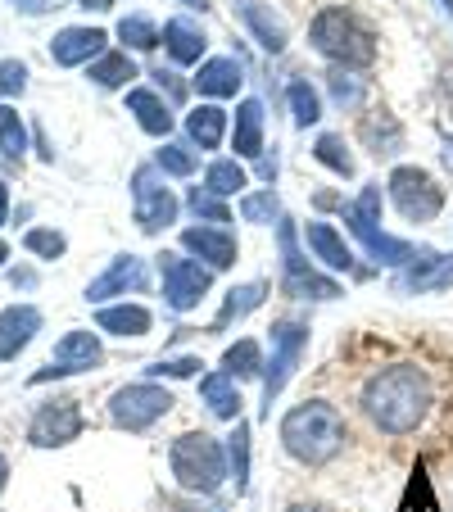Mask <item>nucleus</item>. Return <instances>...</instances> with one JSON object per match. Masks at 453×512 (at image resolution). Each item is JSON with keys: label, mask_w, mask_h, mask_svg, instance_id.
<instances>
[{"label": "nucleus", "mask_w": 453, "mask_h": 512, "mask_svg": "<svg viewBox=\"0 0 453 512\" xmlns=\"http://www.w3.org/2000/svg\"><path fill=\"white\" fill-rule=\"evenodd\" d=\"M435 404V390L426 368L417 363H390V368L372 372L363 386V413L381 435H413L426 422Z\"/></svg>", "instance_id": "obj_1"}, {"label": "nucleus", "mask_w": 453, "mask_h": 512, "mask_svg": "<svg viewBox=\"0 0 453 512\" xmlns=\"http://www.w3.org/2000/svg\"><path fill=\"white\" fill-rule=\"evenodd\" d=\"M345 440H349L345 417L327 399H304V404H295L281 417V445L304 467H327L345 449Z\"/></svg>", "instance_id": "obj_2"}, {"label": "nucleus", "mask_w": 453, "mask_h": 512, "mask_svg": "<svg viewBox=\"0 0 453 512\" xmlns=\"http://www.w3.org/2000/svg\"><path fill=\"white\" fill-rule=\"evenodd\" d=\"M309 46L336 68H372L376 64V32L345 5H327L309 23Z\"/></svg>", "instance_id": "obj_3"}, {"label": "nucleus", "mask_w": 453, "mask_h": 512, "mask_svg": "<svg viewBox=\"0 0 453 512\" xmlns=\"http://www.w3.org/2000/svg\"><path fill=\"white\" fill-rule=\"evenodd\" d=\"M168 467H173L177 485L191 494H213L227 481V449L213 440L209 431H186L168 449Z\"/></svg>", "instance_id": "obj_4"}, {"label": "nucleus", "mask_w": 453, "mask_h": 512, "mask_svg": "<svg viewBox=\"0 0 453 512\" xmlns=\"http://www.w3.org/2000/svg\"><path fill=\"white\" fill-rule=\"evenodd\" d=\"M381 186H363V195H358L354 204H345V223H349V232L363 241V250L372 254L376 263H386V268H404V263H417L422 254H417V245H408V241H395V236H386L381 232Z\"/></svg>", "instance_id": "obj_5"}, {"label": "nucleus", "mask_w": 453, "mask_h": 512, "mask_svg": "<svg viewBox=\"0 0 453 512\" xmlns=\"http://www.w3.org/2000/svg\"><path fill=\"white\" fill-rule=\"evenodd\" d=\"M272 358L263 363V413L272 417V399L286 390V381L295 377L299 358H304V349H309V327L295 318H281L272 322Z\"/></svg>", "instance_id": "obj_6"}, {"label": "nucleus", "mask_w": 453, "mask_h": 512, "mask_svg": "<svg viewBox=\"0 0 453 512\" xmlns=\"http://www.w3.org/2000/svg\"><path fill=\"white\" fill-rule=\"evenodd\" d=\"M277 236H281V290L290 300H336L340 286L331 277H322L318 268H309V259L299 254V236L290 218L277 223Z\"/></svg>", "instance_id": "obj_7"}, {"label": "nucleus", "mask_w": 453, "mask_h": 512, "mask_svg": "<svg viewBox=\"0 0 453 512\" xmlns=\"http://www.w3.org/2000/svg\"><path fill=\"white\" fill-rule=\"evenodd\" d=\"M390 200H395V209L404 213L408 223H431V218H440L444 209V186L435 182L426 168L417 164H399L395 173H390Z\"/></svg>", "instance_id": "obj_8"}, {"label": "nucleus", "mask_w": 453, "mask_h": 512, "mask_svg": "<svg viewBox=\"0 0 453 512\" xmlns=\"http://www.w3.org/2000/svg\"><path fill=\"white\" fill-rule=\"evenodd\" d=\"M177 195L164 186V173L155 164H141L132 173V213H136V227L141 232H164V227L177 223Z\"/></svg>", "instance_id": "obj_9"}, {"label": "nucleus", "mask_w": 453, "mask_h": 512, "mask_svg": "<svg viewBox=\"0 0 453 512\" xmlns=\"http://www.w3.org/2000/svg\"><path fill=\"white\" fill-rule=\"evenodd\" d=\"M159 277H164L168 309H177V313L200 309V300L209 295V286H213V272L204 268V263L182 259V254H173V250L159 254Z\"/></svg>", "instance_id": "obj_10"}, {"label": "nucleus", "mask_w": 453, "mask_h": 512, "mask_svg": "<svg viewBox=\"0 0 453 512\" xmlns=\"http://www.w3.org/2000/svg\"><path fill=\"white\" fill-rule=\"evenodd\" d=\"M173 408V395L155 381H136V386H123L114 399H109V417H114L123 431H150L159 417Z\"/></svg>", "instance_id": "obj_11"}, {"label": "nucleus", "mask_w": 453, "mask_h": 512, "mask_svg": "<svg viewBox=\"0 0 453 512\" xmlns=\"http://www.w3.org/2000/svg\"><path fill=\"white\" fill-rule=\"evenodd\" d=\"M82 435V408L78 399H55L46 404L28 426V440L37 449H55V445H68V440H78Z\"/></svg>", "instance_id": "obj_12"}, {"label": "nucleus", "mask_w": 453, "mask_h": 512, "mask_svg": "<svg viewBox=\"0 0 453 512\" xmlns=\"http://www.w3.org/2000/svg\"><path fill=\"white\" fill-rule=\"evenodd\" d=\"M100 358H105V349H100V340L91 336V331H68V336L55 345L50 363H46V368H41L32 381L41 386V381H50V377H73V372L96 368Z\"/></svg>", "instance_id": "obj_13"}, {"label": "nucleus", "mask_w": 453, "mask_h": 512, "mask_svg": "<svg viewBox=\"0 0 453 512\" xmlns=\"http://www.w3.org/2000/svg\"><path fill=\"white\" fill-rule=\"evenodd\" d=\"M182 250H191L195 259H204V268L209 272H227L236 263V254H241V245H236V236L227 232V227H186L182 232Z\"/></svg>", "instance_id": "obj_14"}, {"label": "nucleus", "mask_w": 453, "mask_h": 512, "mask_svg": "<svg viewBox=\"0 0 453 512\" xmlns=\"http://www.w3.org/2000/svg\"><path fill=\"white\" fill-rule=\"evenodd\" d=\"M150 286V277H145V263L136 259V254H118L114 263H109L105 277H96L87 286V300L91 304H105L109 295H127V290H145Z\"/></svg>", "instance_id": "obj_15"}, {"label": "nucleus", "mask_w": 453, "mask_h": 512, "mask_svg": "<svg viewBox=\"0 0 453 512\" xmlns=\"http://www.w3.org/2000/svg\"><path fill=\"white\" fill-rule=\"evenodd\" d=\"M105 32L100 28H64L55 41H50V59L64 68H78V64H91V59L105 55Z\"/></svg>", "instance_id": "obj_16"}, {"label": "nucleus", "mask_w": 453, "mask_h": 512, "mask_svg": "<svg viewBox=\"0 0 453 512\" xmlns=\"http://www.w3.org/2000/svg\"><path fill=\"white\" fill-rule=\"evenodd\" d=\"M395 286L404 290V295L449 290V286H453V254H422L417 263H408V272H399Z\"/></svg>", "instance_id": "obj_17"}, {"label": "nucleus", "mask_w": 453, "mask_h": 512, "mask_svg": "<svg viewBox=\"0 0 453 512\" xmlns=\"http://www.w3.org/2000/svg\"><path fill=\"white\" fill-rule=\"evenodd\" d=\"M37 331H41V313L32 304H14V309L0 313V363L19 358V349H28Z\"/></svg>", "instance_id": "obj_18"}, {"label": "nucleus", "mask_w": 453, "mask_h": 512, "mask_svg": "<svg viewBox=\"0 0 453 512\" xmlns=\"http://www.w3.org/2000/svg\"><path fill=\"white\" fill-rule=\"evenodd\" d=\"M358 141H363L376 159H390L404 150V127H399L395 114H386V109H367V114L358 118Z\"/></svg>", "instance_id": "obj_19"}, {"label": "nucleus", "mask_w": 453, "mask_h": 512, "mask_svg": "<svg viewBox=\"0 0 453 512\" xmlns=\"http://www.w3.org/2000/svg\"><path fill=\"white\" fill-rule=\"evenodd\" d=\"M236 14L245 19V28L254 32V41H259L268 55H281V50H286V41H290L286 23H281L272 10H263L259 0H236Z\"/></svg>", "instance_id": "obj_20"}, {"label": "nucleus", "mask_w": 453, "mask_h": 512, "mask_svg": "<svg viewBox=\"0 0 453 512\" xmlns=\"http://www.w3.org/2000/svg\"><path fill=\"white\" fill-rule=\"evenodd\" d=\"M241 64L236 59H204L200 73H195V91L204 100H232L241 91Z\"/></svg>", "instance_id": "obj_21"}, {"label": "nucleus", "mask_w": 453, "mask_h": 512, "mask_svg": "<svg viewBox=\"0 0 453 512\" xmlns=\"http://www.w3.org/2000/svg\"><path fill=\"white\" fill-rule=\"evenodd\" d=\"M127 109L136 114L141 132H150V136H168V132H173V109H168V100L159 96V91L132 87V91H127Z\"/></svg>", "instance_id": "obj_22"}, {"label": "nucleus", "mask_w": 453, "mask_h": 512, "mask_svg": "<svg viewBox=\"0 0 453 512\" xmlns=\"http://www.w3.org/2000/svg\"><path fill=\"white\" fill-rule=\"evenodd\" d=\"M164 46H168V55H173V64H200L209 37H204V28L191 23V19H168L164 23Z\"/></svg>", "instance_id": "obj_23"}, {"label": "nucleus", "mask_w": 453, "mask_h": 512, "mask_svg": "<svg viewBox=\"0 0 453 512\" xmlns=\"http://www.w3.org/2000/svg\"><path fill=\"white\" fill-rule=\"evenodd\" d=\"M232 150H236V159H259L263 155V105L259 100H241V109H236Z\"/></svg>", "instance_id": "obj_24"}, {"label": "nucleus", "mask_w": 453, "mask_h": 512, "mask_svg": "<svg viewBox=\"0 0 453 512\" xmlns=\"http://www.w3.org/2000/svg\"><path fill=\"white\" fill-rule=\"evenodd\" d=\"M304 245H309V250L318 254L327 268H336V272L354 268V250H349L345 236H340L331 223H309V227H304Z\"/></svg>", "instance_id": "obj_25"}, {"label": "nucleus", "mask_w": 453, "mask_h": 512, "mask_svg": "<svg viewBox=\"0 0 453 512\" xmlns=\"http://www.w3.org/2000/svg\"><path fill=\"white\" fill-rule=\"evenodd\" d=\"M186 136H191L195 150H218L227 141V109L218 105H195L186 114Z\"/></svg>", "instance_id": "obj_26"}, {"label": "nucleus", "mask_w": 453, "mask_h": 512, "mask_svg": "<svg viewBox=\"0 0 453 512\" xmlns=\"http://www.w3.org/2000/svg\"><path fill=\"white\" fill-rule=\"evenodd\" d=\"M200 399L209 404L213 417H227V422H241V390L227 372H209L200 377Z\"/></svg>", "instance_id": "obj_27"}, {"label": "nucleus", "mask_w": 453, "mask_h": 512, "mask_svg": "<svg viewBox=\"0 0 453 512\" xmlns=\"http://www.w3.org/2000/svg\"><path fill=\"white\" fill-rule=\"evenodd\" d=\"M263 295H268V286H263V281H245V286H232V290H227V300H222V313L213 318L209 331H227L236 318H245V313L259 309Z\"/></svg>", "instance_id": "obj_28"}, {"label": "nucleus", "mask_w": 453, "mask_h": 512, "mask_svg": "<svg viewBox=\"0 0 453 512\" xmlns=\"http://www.w3.org/2000/svg\"><path fill=\"white\" fill-rule=\"evenodd\" d=\"M96 327L114 331V336H145L150 331V309H141V304H114V309L96 313Z\"/></svg>", "instance_id": "obj_29"}, {"label": "nucleus", "mask_w": 453, "mask_h": 512, "mask_svg": "<svg viewBox=\"0 0 453 512\" xmlns=\"http://www.w3.org/2000/svg\"><path fill=\"white\" fill-rule=\"evenodd\" d=\"M245 186H250V177H245L241 159H213V164L204 168V191H213L218 200H227V195H241Z\"/></svg>", "instance_id": "obj_30"}, {"label": "nucleus", "mask_w": 453, "mask_h": 512, "mask_svg": "<svg viewBox=\"0 0 453 512\" xmlns=\"http://www.w3.org/2000/svg\"><path fill=\"white\" fill-rule=\"evenodd\" d=\"M136 78V64L127 50H105V55L91 64V82L96 87H127Z\"/></svg>", "instance_id": "obj_31"}, {"label": "nucleus", "mask_w": 453, "mask_h": 512, "mask_svg": "<svg viewBox=\"0 0 453 512\" xmlns=\"http://www.w3.org/2000/svg\"><path fill=\"white\" fill-rule=\"evenodd\" d=\"M313 159H318L322 168H331L336 177H354V155H349L345 136H336V132H322L318 141H313Z\"/></svg>", "instance_id": "obj_32"}, {"label": "nucleus", "mask_w": 453, "mask_h": 512, "mask_svg": "<svg viewBox=\"0 0 453 512\" xmlns=\"http://www.w3.org/2000/svg\"><path fill=\"white\" fill-rule=\"evenodd\" d=\"M222 372L232 381H245V377H259L263 372V354H259V340H236L227 354H222Z\"/></svg>", "instance_id": "obj_33"}, {"label": "nucleus", "mask_w": 453, "mask_h": 512, "mask_svg": "<svg viewBox=\"0 0 453 512\" xmlns=\"http://www.w3.org/2000/svg\"><path fill=\"white\" fill-rule=\"evenodd\" d=\"M0 150L10 164H23V155H28V127H23L19 109L10 105H0Z\"/></svg>", "instance_id": "obj_34"}, {"label": "nucleus", "mask_w": 453, "mask_h": 512, "mask_svg": "<svg viewBox=\"0 0 453 512\" xmlns=\"http://www.w3.org/2000/svg\"><path fill=\"white\" fill-rule=\"evenodd\" d=\"M286 100H290V114H295V127H313L322 118V100H318V91L309 87V78H295V82H290Z\"/></svg>", "instance_id": "obj_35"}, {"label": "nucleus", "mask_w": 453, "mask_h": 512, "mask_svg": "<svg viewBox=\"0 0 453 512\" xmlns=\"http://www.w3.org/2000/svg\"><path fill=\"white\" fill-rule=\"evenodd\" d=\"M195 164H200V155H195V145H182V141H164L155 155V168L168 177H191Z\"/></svg>", "instance_id": "obj_36"}, {"label": "nucleus", "mask_w": 453, "mask_h": 512, "mask_svg": "<svg viewBox=\"0 0 453 512\" xmlns=\"http://www.w3.org/2000/svg\"><path fill=\"white\" fill-rule=\"evenodd\" d=\"M227 467H232L236 494H245V485H250V426H245V422H236V431H232V445H227Z\"/></svg>", "instance_id": "obj_37"}, {"label": "nucleus", "mask_w": 453, "mask_h": 512, "mask_svg": "<svg viewBox=\"0 0 453 512\" xmlns=\"http://www.w3.org/2000/svg\"><path fill=\"white\" fill-rule=\"evenodd\" d=\"M186 209H191L195 218H204L209 227L232 223V209H227V204H222L213 191H204V186H191V195H186Z\"/></svg>", "instance_id": "obj_38"}, {"label": "nucleus", "mask_w": 453, "mask_h": 512, "mask_svg": "<svg viewBox=\"0 0 453 512\" xmlns=\"http://www.w3.org/2000/svg\"><path fill=\"white\" fill-rule=\"evenodd\" d=\"M118 37H123L132 50H155L159 41H164V32L145 19V14H127V19L118 23Z\"/></svg>", "instance_id": "obj_39"}, {"label": "nucleus", "mask_w": 453, "mask_h": 512, "mask_svg": "<svg viewBox=\"0 0 453 512\" xmlns=\"http://www.w3.org/2000/svg\"><path fill=\"white\" fill-rule=\"evenodd\" d=\"M241 218L245 223H281V204H277V191H254V195H241Z\"/></svg>", "instance_id": "obj_40"}, {"label": "nucleus", "mask_w": 453, "mask_h": 512, "mask_svg": "<svg viewBox=\"0 0 453 512\" xmlns=\"http://www.w3.org/2000/svg\"><path fill=\"white\" fill-rule=\"evenodd\" d=\"M327 87H331V100H336L340 109L363 105V96H367V87L358 78H349L345 68H331V73H327Z\"/></svg>", "instance_id": "obj_41"}, {"label": "nucleus", "mask_w": 453, "mask_h": 512, "mask_svg": "<svg viewBox=\"0 0 453 512\" xmlns=\"http://www.w3.org/2000/svg\"><path fill=\"white\" fill-rule=\"evenodd\" d=\"M23 245H28L32 254H41V259H59V254H64V236L50 232V227H32V232L23 236Z\"/></svg>", "instance_id": "obj_42"}, {"label": "nucleus", "mask_w": 453, "mask_h": 512, "mask_svg": "<svg viewBox=\"0 0 453 512\" xmlns=\"http://www.w3.org/2000/svg\"><path fill=\"white\" fill-rule=\"evenodd\" d=\"M28 87V68L19 59H0V96H19Z\"/></svg>", "instance_id": "obj_43"}, {"label": "nucleus", "mask_w": 453, "mask_h": 512, "mask_svg": "<svg viewBox=\"0 0 453 512\" xmlns=\"http://www.w3.org/2000/svg\"><path fill=\"white\" fill-rule=\"evenodd\" d=\"M200 368H204L200 358L182 354V358H164V363H155V368H150V377H195Z\"/></svg>", "instance_id": "obj_44"}, {"label": "nucleus", "mask_w": 453, "mask_h": 512, "mask_svg": "<svg viewBox=\"0 0 453 512\" xmlns=\"http://www.w3.org/2000/svg\"><path fill=\"white\" fill-rule=\"evenodd\" d=\"M286 512H336V508H327V503H290Z\"/></svg>", "instance_id": "obj_45"}, {"label": "nucleus", "mask_w": 453, "mask_h": 512, "mask_svg": "<svg viewBox=\"0 0 453 512\" xmlns=\"http://www.w3.org/2000/svg\"><path fill=\"white\" fill-rule=\"evenodd\" d=\"M5 213H10V182H0V223H5Z\"/></svg>", "instance_id": "obj_46"}, {"label": "nucleus", "mask_w": 453, "mask_h": 512, "mask_svg": "<svg viewBox=\"0 0 453 512\" xmlns=\"http://www.w3.org/2000/svg\"><path fill=\"white\" fill-rule=\"evenodd\" d=\"M82 5H87V10H109L114 0H82Z\"/></svg>", "instance_id": "obj_47"}, {"label": "nucleus", "mask_w": 453, "mask_h": 512, "mask_svg": "<svg viewBox=\"0 0 453 512\" xmlns=\"http://www.w3.org/2000/svg\"><path fill=\"white\" fill-rule=\"evenodd\" d=\"M182 5H186V10H200V14L209 10V0H182Z\"/></svg>", "instance_id": "obj_48"}, {"label": "nucleus", "mask_w": 453, "mask_h": 512, "mask_svg": "<svg viewBox=\"0 0 453 512\" xmlns=\"http://www.w3.org/2000/svg\"><path fill=\"white\" fill-rule=\"evenodd\" d=\"M5 476H10V463H5V454H0V490H5Z\"/></svg>", "instance_id": "obj_49"}, {"label": "nucleus", "mask_w": 453, "mask_h": 512, "mask_svg": "<svg viewBox=\"0 0 453 512\" xmlns=\"http://www.w3.org/2000/svg\"><path fill=\"white\" fill-rule=\"evenodd\" d=\"M5 259H10V245H5V241H0V263H5Z\"/></svg>", "instance_id": "obj_50"}, {"label": "nucleus", "mask_w": 453, "mask_h": 512, "mask_svg": "<svg viewBox=\"0 0 453 512\" xmlns=\"http://www.w3.org/2000/svg\"><path fill=\"white\" fill-rule=\"evenodd\" d=\"M444 10H449V14H453V0H444Z\"/></svg>", "instance_id": "obj_51"}]
</instances>
